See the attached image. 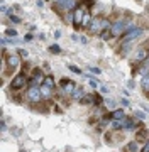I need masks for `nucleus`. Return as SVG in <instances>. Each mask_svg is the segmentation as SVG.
I'll return each instance as SVG.
<instances>
[{
	"instance_id": "473e14b6",
	"label": "nucleus",
	"mask_w": 149,
	"mask_h": 152,
	"mask_svg": "<svg viewBox=\"0 0 149 152\" xmlns=\"http://www.w3.org/2000/svg\"><path fill=\"white\" fill-rule=\"evenodd\" d=\"M80 42H81V44H87V42H88V39L85 37V36H80Z\"/></svg>"
},
{
	"instance_id": "cd10ccee",
	"label": "nucleus",
	"mask_w": 149,
	"mask_h": 152,
	"mask_svg": "<svg viewBox=\"0 0 149 152\" xmlns=\"http://www.w3.org/2000/svg\"><path fill=\"white\" fill-rule=\"evenodd\" d=\"M17 54H19V56H22V58H26V59L29 58V53L26 51V49H19V51H17Z\"/></svg>"
},
{
	"instance_id": "0eeeda50",
	"label": "nucleus",
	"mask_w": 149,
	"mask_h": 152,
	"mask_svg": "<svg viewBox=\"0 0 149 152\" xmlns=\"http://www.w3.org/2000/svg\"><path fill=\"white\" fill-rule=\"evenodd\" d=\"M46 75L43 73L41 68H32L31 71V76H29V86H37V85H43Z\"/></svg>"
},
{
	"instance_id": "4be33fe9",
	"label": "nucleus",
	"mask_w": 149,
	"mask_h": 152,
	"mask_svg": "<svg viewBox=\"0 0 149 152\" xmlns=\"http://www.w3.org/2000/svg\"><path fill=\"white\" fill-rule=\"evenodd\" d=\"M112 130H122V120H112Z\"/></svg>"
},
{
	"instance_id": "c9c22d12",
	"label": "nucleus",
	"mask_w": 149,
	"mask_h": 152,
	"mask_svg": "<svg viewBox=\"0 0 149 152\" xmlns=\"http://www.w3.org/2000/svg\"><path fill=\"white\" fill-rule=\"evenodd\" d=\"M54 37H56V39L61 37V32H59V31H56V32H54Z\"/></svg>"
},
{
	"instance_id": "9b49d317",
	"label": "nucleus",
	"mask_w": 149,
	"mask_h": 152,
	"mask_svg": "<svg viewBox=\"0 0 149 152\" xmlns=\"http://www.w3.org/2000/svg\"><path fill=\"white\" fill-rule=\"evenodd\" d=\"M90 32L100 34L102 32V17H93V20L90 22Z\"/></svg>"
},
{
	"instance_id": "412c9836",
	"label": "nucleus",
	"mask_w": 149,
	"mask_h": 152,
	"mask_svg": "<svg viewBox=\"0 0 149 152\" xmlns=\"http://www.w3.org/2000/svg\"><path fill=\"white\" fill-rule=\"evenodd\" d=\"M9 20L14 22V24H21V22H22V19H21V17H17V15H14V14H12V10H9Z\"/></svg>"
},
{
	"instance_id": "4468645a",
	"label": "nucleus",
	"mask_w": 149,
	"mask_h": 152,
	"mask_svg": "<svg viewBox=\"0 0 149 152\" xmlns=\"http://www.w3.org/2000/svg\"><path fill=\"white\" fill-rule=\"evenodd\" d=\"M122 152H141V149H139V142L137 140L127 142L126 145L122 147Z\"/></svg>"
},
{
	"instance_id": "ddd939ff",
	"label": "nucleus",
	"mask_w": 149,
	"mask_h": 152,
	"mask_svg": "<svg viewBox=\"0 0 149 152\" xmlns=\"http://www.w3.org/2000/svg\"><path fill=\"white\" fill-rule=\"evenodd\" d=\"M136 140L137 142H148L149 140V130L146 127H141L136 130Z\"/></svg>"
},
{
	"instance_id": "f03ea898",
	"label": "nucleus",
	"mask_w": 149,
	"mask_h": 152,
	"mask_svg": "<svg viewBox=\"0 0 149 152\" xmlns=\"http://www.w3.org/2000/svg\"><path fill=\"white\" fill-rule=\"evenodd\" d=\"M142 27H129L126 31V32L120 36V44H129L132 42V41H136L137 37H141L142 36Z\"/></svg>"
},
{
	"instance_id": "f8f14e48",
	"label": "nucleus",
	"mask_w": 149,
	"mask_h": 152,
	"mask_svg": "<svg viewBox=\"0 0 149 152\" xmlns=\"http://www.w3.org/2000/svg\"><path fill=\"white\" fill-rule=\"evenodd\" d=\"M105 118H110V120H124V118H126V110H124V108H115L114 112H110L109 115H105Z\"/></svg>"
},
{
	"instance_id": "a878e982",
	"label": "nucleus",
	"mask_w": 149,
	"mask_h": 152,
	"mask_svg": "<svg viewBox=\"0 0 149 152\" xmlns=\"http://www.w3.org/2000/svg\"><path fill=\"white\" fill-rule=\"evenodd\" d=\"M100 36H102V39H103V41H109V39H112V37H114L110 31H103V32L100 34Z\"/></svg>"
},
{
	"instance_id": "9d476101",
	"label": "nucleus",
	"mask_w": 149,
	"mask_h": 152,
	"mask_svg": "<svg viewBox=\"0 0 149 152\" xmlns=\"http://www.w3.org/2000/svg\"><path fill=\"white\" fill-rule=\"evenodd\" d=\"M149 58V51L146 48H139L137 51H136V54H134V61H136V63H144V61L148 59Z\"/></svg>"
},
{
	"instance_id": "6ab92c4d",
	"label": "nucleus",
	"mask_w": 149,
	"mask_h": 152,
	"mask_svg": "<svg viewBox=\"0 0 149 152\" xmlns=\"http://www.w3.org/2000/svg\"><path fill=\"white\" fill-rule=\"evenodd\" d=\"M81 96H85V91H83V88H81V86H78V88H76V91L73 93V96H71V98H75V100H78V102H80V100H81Z\"/></svg>"
},
{
	"instance_id": "2f4dec72",
	"label": "nucleus",
	"mask_w": 149,
	"mask_h": 152,
	"mask_svg": "<svg viewBox=\"0 0 149 152\" xmlns=\"http://www.w3.org/2000/svg\"><path fill=\"white\" fill-rule=\"evenodd\" d=\"M0 130H2V132H5V130H7V125H5V122H4V120L0 122Z\"/></svg>"
},
{
	"instance_id": "58836bf2",
	"label": "nucleus",
	"mask_w": 149,
	"mask_h": 152,
	"mask_svg": "<svg viewBox=\"0 0 149 152\" xmlns=\"http://www.w3.org/2000/svg\"><path fill=\"white\" fill-rule=\"evenodd\" d=\"M21 152H26V151H21Z\"/></svg>"
},
{
	"instance_id": "c756f323",
	"label": "nucleus",
	"mask_w": 149,
	"mask_h": 152,
	"mask_svg": "<svg viewBox=\"0 0 149 152\" xmlns=\"http://www.w3.org/2000/svg\"><path fill=\"white\" fill-rule=\"evenodd\" d=\"M88 85H90V86H92V88H95V90H97V88H98V85H100V83H98V81H95V80H90V83H88Z\"/></svg>"
},
{
	"instance_id": "20e7f679",
	"label": "nucleus",
	"mask_w": 149,
	"mask_h": 152,
	"mask_svg": "<svg viewBox=\"0 0 149 152\" xmlns=\"http://www.w3.org/2000/svg\"><path fill=\"white\" fill-rule=\"evenodd\" d=\"M21 66V56L19 54H7L5 58H4V73H9V71H14L17 69Z\"/></svg>"
},
{
	"instance_id": "b1692460",
	"label": "nucleus",
	"mask_w": 149,
	"mask_h": 152,
	"mask_svg": "<svg viewBox=\"0 0 149 152\" xmlns=\"http://www.w3.org/2000/svg\"><path fill=\"white\" fill-rule=\"evenodd\" d=\"M49 53H53V54H58V53H61V48L58 46V44H53V46H49Z\"/></svg>"
},
{
	"instance_id": "a19ab883",
	"label": "nucleus",
	"mask_w": 149,
	"mask_h": 152,
	"mask_svg": "<svg viewBox=\"0 0 149 152\" xmlns=\"http://www.w3.org/2000/svg\"><path fill=\"white\" fill-rule=\"evenodd\" d=\"M148 51H149V49H148Z\"/></svg>"
},
{
	"instance_id": "72a5a7b5",
	"label": "nucleus",
	"mask_w": 149,
	"mask_h": 152,
	"mask_svg": "<svg viewBox=\"0 0 149 152\" xmlns=\"http://www.w3.org/2000/svg\"><path fill=\"white\" fill-rule=\"evenodd\" d=\"M37 7H39V9H43V7H44V2H43V0H39V2H37Z\"/></svg>"
},
{
	"instance_id": "7c9ffc66",
	"label": "nucleus",
	"mask_w": 149,
	"mask_h": 152,
	"mask_svg": "<svg viewBox=\"0 0 149 152\" xmlns=\"http://www.w3.org/2000/svg\"><path fill=\"white\" fill-rule=\"evenodd\" d=\"M120 105H122V108L129 107V100H127V98H122V100H120Z\"/></svg>"
},
{
	"instance_id": "1a4fd4ad",
	"label": "nucleus",
	"mask_w": 149,
	"mask_h": 152,
	"mask_svg": "<svg viewBox=\"0 0 149 152\" xmlns=\"http://www.w3.org/2000/svg\"><path fill=\"white\" fill-rule=\"evenodd\" d=\"M141 127H144V124H142V122H139V124H136L132 117H126V118L122 120V130H126V132L137 130V129H141Z\"/></svg>"
},
{
	"instance_id": "a211bd4d",
	"label": "nucleus",
	"mask_w": 149,
	"mask_h": 152,
	"mask_svg": "<svg viewBox=\"0 0 149 152\" xmlns=\"http://www.w3.org/2000/svg\"><path fill=\"white\" fill-rule=\"evenodd\" d=\"M92 20H93V17H92V14L87 10L85 12V19H83V27H90V22Z\"/></svg>"
},
{
	"instance_id": "ea45409f",
	"label": "nucleus",
	"mask_w": 149,
	"mask_h": 152,
	"mask_svg": "<svg viewBox=\"0 0 149 152\" xmlns=\"http://www.w3.org/2000/svg\"><path fill=\"white\" fill-rule=\"evenodd\" d=\"M139 2H141V0H139Z\"/></svg>"
},
{
	"instance_id": "f3484780",
	"label": "nucleus",
	"mask_w": 149,
	"mask_h": 152,
	"mask_svg": "<svg viewBox=\"0 0 149 152\" xmlns=\"http://www.w3.org/2000/svg\"><path fill=\"white\" fill-rule=\"evenodd\" d=\"M80 103L81 105H93V93H92V95H85V96L80 100Z\"/></svg>"
},
{
	"instance_id": "4c0bfd02",
	"label": "nucleus",
	"mask_w": 149,
	"mask_h": 152,
	"mask_svg": "<svg viewBox=\"0 0 149 152\" xmlns=\"http://www.w3.org/2000/svg\"><path fill=\"white\" fill-rule=\"evenodd\" d=\"M61 2H63V0H54V4H61Z\"/></svg>"
},
{
	"instance_id": "5701e85b",
	"label": "nucleus",
	"mask_w": 149,
	"mask_h": 152,
	"mask_svg": "<svg viewBox=\"0 0 149 152\" xmlns=\"http://www.w3.org/2000/svg\"><path fill=\"white\" fill-rule=\"evenodd\" d=\"M5 37H17L15 29H5Z\"/></svg>"
},
{
	"instance_id": "7ed1b4c3",
	"label": "nucleus",
	"mask_w": 149,
	"mask_h": 152,
	"mask_svg": "<svg viewBox=\"0 0 149 152\" xmlns=\"http://www.w3.org/2000/svg\"><path fill=\"white\" fill-rule=\"evenodd\" d=\"M26 100H27L29 103H39V102H43L44 100V95L41 91V86H29L27 91H26Z\"/></svg>"
},
{
	"instance_id": "bb28decb",
	"label": "nucleus",
	"mask_w": 149,
	"mask_h": 152,
	"mask_svg": "<svg viewBox=\"0 0 149 152\" xmlns=\"http://www.w3.org/2000/svg\"><path fill=\"white\" fill-rule=\"evenodd\" d=\"M88 71H92V73H95V75H102V69H100V68H97V66H90Z\"/></svg>"
},
{
	"instance_id": "2eb2a0df",
	"label": "nucleus",
	"mask_w": 149,
	"mask_h": 152,
	"mask_svg": "<svg viewBox=\"0 0 149 152\" xmlns=\"http://www.w3.org/2000/svg\"><path fill=\"white\" fill-rule=\"evenodd\" d=\"M43 86H44V88H48V90H54V88H56L54 76H53V75H46L44 81H43Z\"/></svg>"
},
{
	"instance_id": "f257e3e1",
	"label": "nucleus",
	"mask_w": 149,
	"mask_h": 152,
	"mask_svg": "<svg viewBox=\"0 0 149 152\" xmlns=\"http://www.w3.org/2000/svg\"><path fill=\"white\" fill-rule=\"evenodd\" d=\"M29 85V76L27 73H24V71H21V73H17L15 76H12L10 80V90L12 91H21L24 86H27Z\"/></svg>"
},
{
	"instance_id": "c85d7f7f",
	"label": "nucleus",
	"mask_w": 149,
	"mask_h": 152,
	"mask_svg": "<svg viewBox=\"0 0 149 152\" xmlns=\"http://www.w3.org/2000/svg\"><path fill=\"white\" fill-rule=\"evenodd\" d=\"M134 115H136L139 120H144V118H146V113H142L141 110H136V113H134Z\"/></svg>"
},
{
	"instance_id": "f704fd0d",
	"label": "nucleus",
	"mask_w": 149,
	"mask_h": 152,
	"mask_svg": "<svg viewBox=\"0 0 149 152\" xmlns=\"http://www.w3.org/2000/svg\"><path fill=\"white\" fill-rule=\"evenodd\" d=\"M26 41H32V34H27L26 36Z\"/></svg>"
},
{
	"instance_id": "423d86ee",
	"label": "nucleus",
	"mask_w": 149,
	"mask_h": 152,
	"mask_svg": "<svg viewBox=\"0 0 149 152\" xmlns=\"http://www.w3.org/2000/svg\"><path fill=\"white\" fill-rule=\"evenodd\" d=\"M59 86H61V95H63V96H73V93L76 91L78 85L73 81V80H66V78H63Z\"/></svg>"
},
{
	"instance_id": "e433bc0d",
	"label": "nucleus",
	"mask_w": 149,
	"mask_h": 152,
	"mask_svg": "<svg viewBox=\"0 0 149 152\" xmlns=\"http://www.w3.org/2000/svg\"><path fill=\"white\" fill-rule=\"evenodd\" d=\"M102 93H109V88H107V86H102Z\"/></svg>"
},
{
	"instance_id": "39448f33",
	"label": "nucleus",
	"mask_w": 149,
	"mask_h": 152,
	"mask_svg": "<svg viewBox=\"0 0 149 152\" xmlns=\"http://www.w3.org/2000/svg\"><path fill=\"white\" fill-rule=\"evenodd\" d=\"M129 27H131V26H129V20H126V19H122V17H120V19H117L115 22H112L110 32H112V36H114V37H117V36L120 37V36L126 32Z\"/></svg>"
},
{
	"instance_id": "aec40b11",
	"label": "nucleus",
	"mask_w": 149,
	"mask_h": 152,
	"mask_svg": "<svg viewBox=\"0 0 149 152\" xmlns=\"http://www.w3.org/2000/svg\"><path fill=\"white\" fill-rule=\"evenodd\" d=\"M102 103H103V98H102V95L93 93V105H95V107H100Z\"/></svg>"
},
{
	"instance_id": "6e6552de",
	"label": "nucleus",
	"mask_w": 149,
	"mask_h": 152,
	"mask_svg": "<svg viewBox=\"0 0 149 152\" xmlns=\"http://www.w3.org/2000/svg\"><path fill=\"white\" fill-rule=\"evenodd\" d=\"M85 12L87 9H83V7L78 5L75 10H73V27L76 29H81L83 27V19H85Z\"/></svg>"
},
{
	"instance_id": "dca6fc26",
	"label": "nucleus",
	"mask_w": 149,
	"mask_h": 152,
	"mask_svg": "<svg viewBox=\"0 0 149 152\" xmlns=\"http://www.w3.org/2000/svg\"><path fill=\"white\" fill-rule=\"evenodd\" d=\"M141 88L146 95H149V73H144L142 80H141Z\"/></svg>"
},
{
	"instance_id": "393cba45",
	"label": "nucleus",
	"mask_w": 149,
	"mask_h": 152,
	"mask_svg": "<svg viewBox=\"0 0 149 152\" xmlns=\"http://www.w3.org/2000/svg\"><path fill=\"white\" fill-rule=\"evenodd\" d=\"M68 69H70V71H73L75 75H81V69H80L78 66H75V64H68Z\"/></svg>"
}]
</instances>
